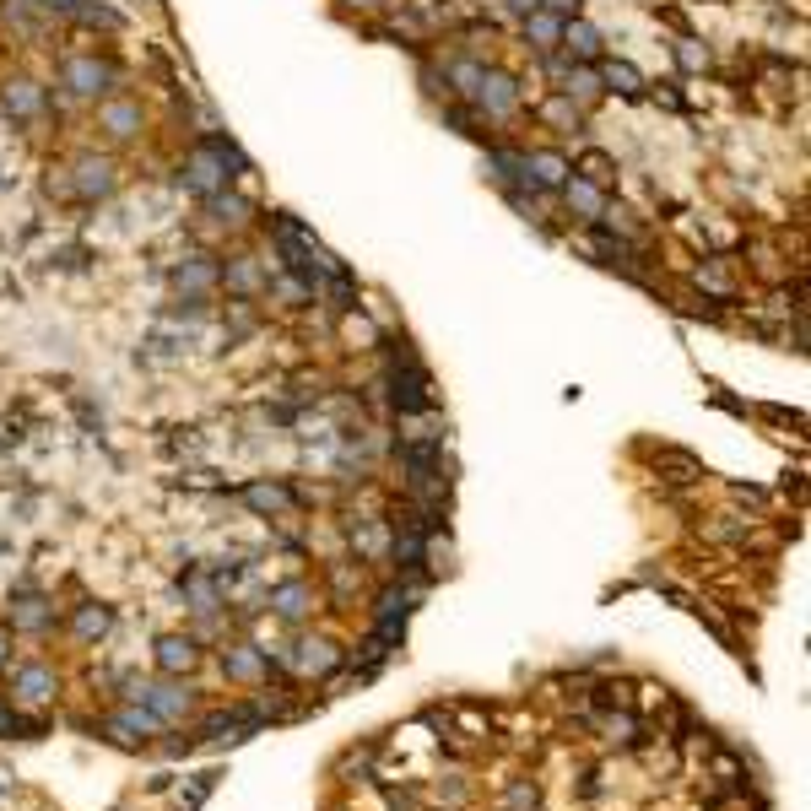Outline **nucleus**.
Segmentation results:
<instances>
[{
  "label": "nucleus",
  "instance_id": "nucleus-1",
  "mask_svg": "<svg viewBox=\"0 0 811 811\" xmlns=\"http://www.w3.org/2000/svg\"><path fill=\"white\" fill-rule=\"evenodd\" d=\"M65 174H71V195H76V201H109V195L119 190L114 157H98V152H82Z\"/></svg>",
  "mask_w": 811,
  "mask_h": 811
},
{
  "label": "nucleus",
  "instance_id": "nucleus-26",
  "mask_svg": "<svg viewBox=\"0 0 811 811\" xmlns=\"http://www.w3.org/2000/svg\"><path fill=\"white\" fill-rule=\"evenodd\" d=\"M44 687H49V671H38V666H28V671H22V698H44Z\"/></svg>",
  "mask_w": 811,
  "mask_h": 811
},
{
  "label": "nucleus",
  "instance_id": "nucleus-24",
  "mask_svg": "<svg viewBox=\"0 0 811 811\" xmlns=\"http://www.w3.org/2000/svg\"><path fill=\"white\" fill-rule=\"evenodd\" d=\"M271 606L282 611V617H303V606H309V590H303V584H282V590L271 595Z\"/></svg>",
  "mask_w": 811,
  "mask_h": 811
},
{
  "label": "nucleus",
  "instance_id": "nucleus-16",
  "mask_svg": "<svg viewBox=\"0 0 811 811\" xmlns=\"http://www.w3.org/2000/svg\"><path fill=\"white\" fill-rule=\"evenodd\" d=\"M244 503L255 514H282L287 503H292V493H287L282 482H255V487H244Z\"/></svg>",
  "mask_w": 811,
  "mask_h": 811
},
{
  "label": "nucleus",
  "instance_id": "nucleus-32",
  "mask_svg": "<svg viewBox=\"0 0 811 811\" xmlns=\"http://www.w3.org/2000/svg\"><path fill=\"white\" fill-rule=\"evenodd\" d=\"M347 6H384V0H347Z\"/></svg>",
  "mask_w": 811,
  "mask_h": 811
},
{
  "label": "nucleus",
  "instance_id": "nucleus-12",
  "mask_svg": "<svg viewBox=\"0 0 811 811\" xmlns=\"http://www.w3.org/2000/svg\"><path fill=\"white\" fill-rule=\"evenodd\" d=\"M525 22V38H530V49L536 55H557V38H563V17H552V11H530V17H520Z\"/></svg>",
  "mask_w": 811,
  "mask_h": 811
},
{
  "label": "nucleus",
  "instance_id": "nucleus-6",
  "mask_svg": "<svg viewBox=\"0 0 811 811\" xmlns=\"http://www.w3.org/2000/svg\"><path fill=\"white\" fill-rule=\"evenodd\" d=\"M557 195H563V206L574 211L579 222H601V211H606V190H595L590 179L568 174V184H563V190H557Z\"/></svg>",
  "mask_w": 811,
  "mask_h": 811
},
{
  "label": "nucleus",
  "instance_id": "nucleus-3",
  "mask_svg": "<svg viewBox=\"0 0 811 811\" xmlns=\"http://www.w3.org/2000/svg\"><path fill=\"white\" fill-rule=\"evenodd\" d=\"M471 103H476L482 114L503 119V114H514V109H520V82H514L509 71H482V82H476Z\"/></svg>",
  "mask_w": 811,
  "mask_h": 811
},
{
  "label": "nucleus",
  "instance_id": "nucleus-17",
  "mask_svg": "<svg viewBox=\"0 0 811 811\" xmlns=\"http://www.w3.org/2000/svg\"><path fill=\"white\" fill-rule=\"evenodd\" d=\"M157 666L163 671H190L195 666V638H157Z\"/></svg>",
  "mask_w": 811,
  "mask_h": 811
},
{
  "label": "nucleus",
  "instance_id": "nucleus-29",
  "mask_svg": "<svg viewBox=\"0 0 811 811\" xmlns=\"http://www.w3.org/2000/svg\"><path fill=\"white\" fill-rule=\"evenodd\" d=\"M347 336L352 341H379V325H374V319H363V314H352L347 319Z\"/></svg>",
  "mask_w": 811,
  "mask_h": 811
},
{
  "label": "nucleus",
  "instance_id": "nucleus-19",
  "mask_svg": "<svg viewBox=\"0 0 811 811\" xmlns=\"http://www.w3.org/2000/svg\"><path fill=\"white\" fill-rule=\"evenodd\" d=\"M574 174H579V179H590L595 190H611V184H617V163H611L606 152H584L579 163H574Z\"/></svg>",
  "mask_w": 811,
  "mask_h": 811
},
{
  "label": "nucleus",
  "instance_id": "nucleus-23",
  "mask_svg": "<svg viewBox=\"0 0 811 811\" xmlns=\"http://www.w3.org/2000/svg\"><path fill=\"white\" fill-rule=\"evenodd\" d=\"M676 65H682V71H709V44H698V38H676Z\"/></svg>",
  "mask_w": 811,
  "mask_h": 811
},
{
  "label": "nucleus",
  "instance_id": "nucleus-25",
  "mask_svg": "<svg viewBox=\"0 0 811 811\" xmlns=\"http://www.w3.org/2000/svg\"><path fill=\"white\" fill-rule=\"evenodd\" d=\"M660 465H666V471H671V482H698V460L693 455H676V449H666V455H660Z\"/></svg>",
  "mask_w": 811,
  "mask_h": 811
},
{
  "label": "nucleus",
  "instance_id": "nucleus-30",
  "mask_svg": "<svg viewBox=\"0 0 811 811\" xmlns=\"http://www.w3.org/2000/svg\"><path fill=\"white\" fill-rule=\"evenodd\" d=\"M541 11H552V17H579L584 0H541Z\"/></svg>",
  "mask_w": 811,
  "mask_h": 811
},
{
  "label": "nucleus",
  "instance_id": "nucleus-18",
  "mask_svg": "<svg viewBox=\"0 0 811 811\" xmlns=\"http://www.w3.org/2000/svg\"><path fill=\"white\" fill-rule=\"evenodd\" d=\"M206 211L217 222H228V228H244V222H249V201H244V195H228V190L206 195Z\"/></svg>",
  "mask_w": 811,
  "mask_h": 811
},
{
  "label": "nucleus",
  "instance_id": "nucleus-4",
  "mask_svg": "<svg viewBox=\"0 0 811 811\" xmlns=\"http://www.w3.org/2000/svg\"><path fill=\"white\" fill-rule=\"evenodd\" d=\"M557 49H563L574 65H595L606 55V38L595 22H584V17H563V38H557Z\"/></svg>",
  "mask_w": 811,
  "mask_h": 811
},
{
  "label": "nucleus",
  "instance_id": "nucleus-8",
  "mask_svg": "<svg viewBox=\"0 0 811 811\" xmlns=\"http://www.w3.org/2000/svg\"><path fill=\"white\" fill-rule=\"evenodd\" d=\"M98 119H103V130H109L114 141H130L141 130V103L136 98H103Z\"/></svg>",
  "mask_w": 811,
  "mask_h": 811
},
{
  "label": "nucleus",
  "instance_id": "nucleus-10",
  "mask_svg": "<svg viewBox=\"0 0 811 811\" xmlns=\"http://www.w3.org/2000/svg\"><path fill=\"white\" fill-rule=\"evenodd\" d=\"M557 76H563V87H557V92H563V98H574V103H595L606 92V82H601V71H595V65H574V60H568Z\"/></svg>",
  "mask_w": 811,
  "mask_h": 811
},
{
  "label": "nucleus",
  "instance_id": "nucleus-9",
  "mask_svg": "<svg viewBox=\"0 0 811 811\" xmlns=\"http://www.w3.org/2000/svg\"><path fill=\"white\" fill-rule=\"evenodd\" d=\"M395 406L401 411H433V384L417 363H406V374H395Z\"/></svg>",
  "mask_w": 811,
  "mask_h": 811
},
{
  "label": "nucleus",
  "instance_id": "nucleus-21",
  "mask_svg": "<svg viewBox=\"0 0 811 811\" xmlns=\"http://www.w3.org/2000/svg\"><path fill=\"white\" fill-rule=\"evenodd\" d=\"M109 606H82V611H76V617H71V628L76 633H82V638H103V633H109Z\"/></svg>",
  "mask_w": 811,
  "mask_h": 811
},
{
  "label": "nucleus",
  "instance_id": "nucleus-2",
  "mask_svg": "<svg viewBox=\"0 0 811 811\" xmlns=\"http://www.w3.org/2000/svg\"><path fill=\"white\" fill-rule=\"evenodd\" d=\"M65 87H71L76 98H109L114 60H103V55H71V60H65Z\"/></svg>",
  "mask_w": 811,
  "mask_h": 811
},
{
  "label": "nucleus",
  "instance_id": "nucleus-11",
  "mask_svg": "<svg viewBox=\"0 0 811 811\" xmlns=\"http://www.w3.org/2000/svg\"><path fill=\"white\" fill-rule=\"evenodd\" d=\"M174 282H179V292H211V287L222 282V265L211 260V255H190V260H179Z\"/></svg>",
  "mask_w": 811,
  "mask_h": 811
},
{
  "label": "nucleus",
  "instance_id": "nucleus-13",
  "mask_svg": "<svg viewBox=\"0 0 811 811\" xmlns=\"http://www.w3.org/2000/svg\"><path fill=\"white\" fill-rule=\"evenodd\" d=\"M222 282H228L238 298H255V292H265V271L255 265V255H233L222 265Z\"/></svg>",
  "mask_w": 811,
  "mask_h": 811
},
{
  "label": "nucleus",
  "instance_id": "nucleus-14",
  "mask_svg": "<svg viewBox=\"0 0 811 811\" xmlns=\"http://www.w3.org/2000/svg\"><path fill=\"white\" fill-rule=\"evenodd\" d=\"M601 71V82H606V92H622V98H638L649 82H644V71L638 65H628V60H606V65H595Z\"/></svg>",
  "mask_w": 811,
  "mask_h": 811
},
{
  "label": "nucleus",
  "instance_id": "nucleus-28",
  "mask_svg": "<svg viewBox=\"0 0 811 811\" xmlns=\"http://www.w3.org/2000/svg\"><path fill=\"white\" fill-rule=\"evenodd\" d=\"M503 806H509V811H530V806H536V784H514V790L503 795Z\"/></svg>",
  "mask_w": 811,
  "mask_h": 811
},
{
  "label": "nucleus",
  "instance_id": "nucleus-5",
  "mask_svg": "<svg viewBox=\"0 0 811 811\" xmlns=\"http://www.w3.org/2000/svg\"><path fill=\"white\" fill-rule=\"evenodd\" d=\"M568 174H574V163H568L563 152H552V146H536V152H525V179H530V190H563Z\"/></svg>",
  "mask_w": 811,
  "mask_h": 811
},
{
  "label": "nucleus",
  "instance_id": "nucleus-27",
  "mask_svg": "<svg viewBox=\"0 0 811 811\" xmlns=\"http://www.w3.org/2000/svg\"><path fill=\"white\" fill-rule=\"evenodd\" d=\"M228 671H233V676H260V655H249V649H233V655H228Z\"/></svg>",
  "mask_w": 811,
  "mask_h": 811
},
{
  "label": "nucleus",
  "instance_id": "nucleus-31",
  "mask_svg": "<svg viewBox=\"0 0 811 811\" xmlns=\"http://www.w3.org/2000/svg\"><path fill=\"white\" fill-rule=\"evenodd\" d=\"M503 6H509V11H514V17H530V11H536V6H541V0H503Z\"/></svg>",
  "mask_w": 811,
  "mask_h": 811
},
{
  "label": "nucleus",
  "instance_id": "nucleus-22",
  "mask_svg": "<svg viewBox=\"0 0 811 811\" xmlns=\"http://www.w3.org/2000/svg\"><path fill=\"white\" fill-rule=\"evenodd\" d=\"M146 703H152V714H168V720H174V714L190 709V693H179V687H157V693H146Z\"/></svg>",
  "mask_w": 811,
  "mask_h": 811
},
{
  "label": "nucleus",
  "instance_id": "nucleus-15",
  "mask_svg": "<svg viewBox=\"0 0 811 811\" xmlns=\"http://www.w3.org/2000/svg\"><path fill=\"white\" fill-rule=\"evenodd\" d=\"M298 666L314 671V676H325V671L341 666V655H336V644H325V638H303V644H298Z\"/></svg>",
  "mask_w": 811,
  "mask_h": 811
},
{
  "label": "nucleus",
  "instance_id": "nucleus-33",
  "mask_svg": "<svg viewBox=\"0 0 811 811\" xmlns=\"http://www.w3.org/2000/svg\"><path fill=\"white\" fill-rule=\"evenodd\" d=\"M0 655H6V628H0Z\"/></svg>",
  "mask_w": 811,
  "mask_h": 811
},
{
  "label": "nucleus",
  "instance_id": "nucleus-7",
  "mask_svg": "<svg viewBox=\"0 0 811 811\" xmlns=\"http://www.w3.org/2000/svg\"><path fill=\"white\" fill-rule=\"evenodd\" d=\"M0 103H6V114H17V119H38L44 114V87L28 82V76H11V82H0Z\"/></svg>",
  "mask_w": 811,
  "mask_h": 811
},
{
  "label": "nucleus",
  "instance_id": "nucleus-20",
  "mask_svg": "<svg viewBox=\"0 0 811 811\" xmlns=\"http://www.w3.org/2000/svg\"><path fill=\"white\" fill-rule=\"evenodd\" d=\"M541 119H547V125H563V130H579L584 125V109H579L574 98H563V92H557V98L541 103Z\"/></svg>",
  "mask_w": 811,
  "mask_h": 811
}]
</instances>
